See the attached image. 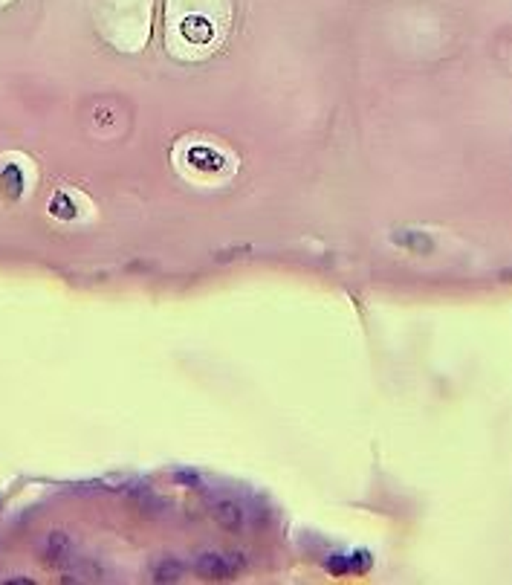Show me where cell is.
Here are the masks:
<instances>
[{"instance_id":"1","label":"cell","mask_w":512,"mask_h":585,"mask_svg":"<svg viewBox=\"0 0 512 585\" xmlns=\"http://www.w3.org/2000/svg\"><path fill=\"white\" fill-rule=\"evenodd\" d=\"M211 516L218 519V524H223V528L232 531V533H241L246 528V513H243V507L234 501V498H218V501H211Z\"/></svg>"},{"instance_id":"2","label":"cell","mask_w":512,"mask_h":585,"mask_svg":"<svg viewBox=\"0 0 512 585\" xmlns=\"http://www.w3.org/2000/svg\"><path fill=\"white\" fill-rule=\"evenodd\" d=\"M234 562H238L234 556H223L218 551H211V554H203L200 559H197V571H200L203 577H211V579H223V577H232L234 571H238Z\"/></svg>"},{"instance_id":"3","label":"cell","mask_w":512,"mask_h":585,"mask_svg":"<svg viewBox=\"0 0 512 585\" xmlns=\"http://www.w3.org/2000/svg\"><path fill=\"white\" fill-rule=\"evenodd\" d=\"M73 551V542L67 533H50L47 542H44V559L50 565H58V562H64Z\"/></svg>"},{"instance_id":"4","label":"cell","mask_w":512,"mask_h":585,"mask_svg":"<svg viewBox=\"0 0 512 585\" xmlns=\"http://www.w3.org/2000/svg\"><path fill=\"white\" fill-rule=\"evenodd\" d=\"M183 35L188 41H197V44H206L211 38V27L203 21V17H191V21L183 24Z\"/></svg>"}]
</instances>
